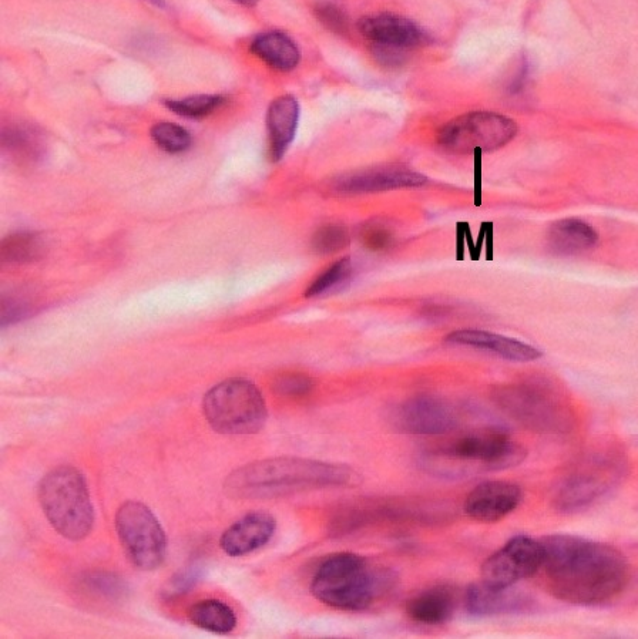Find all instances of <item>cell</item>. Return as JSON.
Listing matches in <instances>:
<instances>
[{
	"label": "cell",
	"mask_w": 638,
	"mask_h": 639,
	"mask_svg": "<svg viewBox=\"0 0 638 639\" xmlns=\"http://www.w3.org/2000/svg\"><path fill=\"white\" fill-rule=\"evenodd\" d=\"M349 232L342 225H325L315 232L312 238V247L318 254H334V252L345 250L348 247Z\"/></svg>",
	"instance_id": "cell-28"
},
{
	"label": "cell",
	"mask_w": 638,
	"mask_h": 639,
	"mask_svg": "<svg viewBox=\"0 0 638 639\" xmlns=\"http://www.w3.org/2000/svg\"><path fill=\"white\" fill-rule=\"evenodd\" d=\"M597 240L599 235L589 224L574 218L559 221L549 232V245L560 254L589 250L597 244Z\"/></svg>",
	"instance_id": "cell-22"
},
{
	"label": "cell",
	"mask_w": 638,
	"mask_h": 639,
	"mask_svg": "<svg viewBox=\"0 0 638 639\" xmlns=\"http://www.w3.org/2000/svg\"><path fill=\"white\" fill-rule=\"evenodd\" d=\"M116 530L132 563L156 570L167 554V537L153 511L140 501H126L116 514Z\"/></svg>",
	"instance_id": "cell-8"
},
{
	"label": "cell",
	"mask_w": 638,
	"mask_h": 639,
	"mask_svg": "<svg viewBox=\"0 0 638 639\" xmlns=\"http://www.w3.org/2000/svg\"><path fill=\"white\" fill-rule=\"evenodd\" d=\"M300 123V103L292 96H281L271 103L267 113L271 156L280 161L290 149Z\"/></svg>",
	"instance_id": "cell-18"
},
{
	"label": "cell",
	"mask_w": 638,
	"mask_h": 639,
	"mask_svg": "<svg viewBox=\"0 0 638 639\" xmlns=\"http://www.w3.org/2000/svg\"><path fill=\"white\" fill-rule=\"evenodd\" d=\"M358 28L374 47L382 49L405 52L425 42V33L412 20L388 13L366 16L359 20Z\"/></svg>",
	"instance_id": "cell-14"
},
{
	"label": "cell",
	"mask_w": 638,
	"mask_h": 639,
	"mask_svg": "<svg viewBox=\"0 0 638 639\" xmlns=\"http://www.w3.org/2000/svg\"><path fill=\"white\" fill-rule=\"evenodd\" d=\"M42 251V244L38 235L29 232H19L6 238L2 245L3 260L9 262H29L38 258Z\"/></svg>",
	"instance_id": "cell-25"
},
{
	"label": "cell",
	"mask_w": 638,
	"mask_h": 639,
	"mask_svg": "<svg viewBox=\"0 0 638 639\" xmlns=\"http://www.w3.org/2000/svg\"><path fill=\"white\" fill-rule=\"evenodd\" d=\"M361 240L369 250L382 251L392 244V234L384 225L372 224L362 230Z\"/></svg>",
	"instance_id": "cell-30"
},
{
	"label": "cell",
	"mask_w": 638,
	"mask_h": 639,
	"mask_svg": "<svg viewBox=\"0 0 638 639\" xmlns=\"http://www.w3.org/2000/svg\"><path fill=\"white\" fill-rule=\"evenodd\" d=\"M352 269L354 268H352L351 258H341L318 275L317 279L308 287L305 295L308 298L322 297L329 292H334L335 289L344 287L351 278Z\"/></svg>",
	"instance_id": "cell-24"
},
{
	"label": "cell",
	"mask_w": 638,
	"mask_h": 639,
	"mask_svg": "<svg viewBox=\"0 0 638 639\" xmlns=\"http://www.w3.org/2000/svg\"><path fill=\"white\" fill-rule=\"evenodd\" d=\"M251 52L278 72H291L300 65V49L285 33L268 32L257 36L251 43Z\"/></svg>",
	"instance_id": "cell-21"
},
{
	"label": "cell",
	"mask_w": 638,
	"mask_h": 639,
	"mask_svg": "<svg viewBox=\"0 0 638 639\" xmlns=\"http://www.w3.org/2000/svg\"><path fill=\"white\" fill-rule=\"evenodd\" d=\"M361 483V474L345 464L277 457L241 467L228 477L226 489L237 499H274L300 491Z\"/></svg>",
	"instance_id": "cell-2"
},
{
	"label": "cell",
	"mask_w": 638,
	"mask_h": 639,
	"mask_svg": "<svg viewBox=\"0 0 638 639\" xmlns=\"http://www.w3.org/2000/svg\"><path fill=\"white\" fill-rule=\"evenodd\" d=\"M517 134V124L498 113L463 114L446 123L439 131L438 143L452 154L495 151L505 147Z\"/></svg>",
	"instance_id": "cell-7"
},
{
	"label": "cell",
	"mask_w": 638,
	"mask_h": 639,
	"mask_svg": "<svg viewBox=\"0 0 638 639\" xmlns=\"http://www.w3.org/2000/svg\"><path fill=\"white\" fill-rule=\"evenodd\" d=\"M208 425L223 435H253L267 422L263 393L245 379H230L214 386L203 402Z\"/></svg>",
	"instance_id": "cell-5"
},
{
	"label": "cell",
	"mask_w": 638,
	"mask_h": 639,
	"mask_svg": "<svg viewBox=\"0 0 638 639\" xmlns=\"http://www.w3.org/2000/svg\"><path fill=\"white\" fill-rule=\"evenodd\" d=\"M495 400L512 419L540 433H559L569 429L570 419L563 406L536 386H505L496 390Z\"/></svg>",
	"instance_id": "cell-9"
},
{
	"label": "cell",
	"mask_w": 638,
	"mask_h": 639,
	"mask_svg": "<svg viewBox=\"0 0 638 639\" xmlns=\"http://www.w3.org/2000/svg\"><path fill=\"white\" fill-rule=\"evenodd\" d=\"M395 425L409 435H446L458 427V415L445 400L421 395L399 406Z\"/></svg>",
	"instance_id": "cell-11"
},
{
	"label": "cell",
	"mask_w": 638,
	"mask_h": 639,
	"mask_svg": "<svg viewBox=\"0 0 638 639\" xmlns=\"http://www.w3.org/2000/svg\"><path fill=\"white\" fill-rule=\"evenodd\" d=\"M317 15L319 20H321L327 28L334 30V32H347L348 20L345 18L342 10H339L337 6L322 3V5H319L317 8Z\"/></svg>",
	"instance_id": "cell-31"
},
{
	"label": "cell",
	"mask_w": 638,
	"mask_h": 639,
	"mask_svg": "<svg viewBox=\"0 0 638 639\" xmlns=\"http://www.w3.org/2000/svg\"><path fill=\"white\" fill-rule=\"evenodd\" d=\"M445 342L449 345L468 346V348L480 349V351L493 352L500 358L512 362H532L542 356L539 349L527 345L517 339L507 336L490 334L479 329H460L446 336Z\"/></svg>",
	"instance_id": "cell-16"
},
{
	"label": "cell",
	"mask_w": 638,
	"mask_h": 639,
	"mask_svg": "<svg viewBox=\"0 0 638 639\" xmlns=\"http://www.w3.org/2000/svg\"><path fill=\"white\" fill-rule=\"evenodd\" d=\"M223 103L224 99L221 96H193L187 97V99L171 100L166 104L171 112L177 113L179 116L198 119V117L213 113Z\"/></svg>",
	"instance_id": "cell-27"
},
{
	"label": "cell",
	"mask_w": 638,
	"mask_h": 639,
	"mask_svg": "<svg viewBox=\"0 0 638 639\" xmlns=\"http://www.w3.org/2000/svg\"><path fill=\"white\" fill-rule=\"evenodd\" d=\"M523 491L515 483L485 482L470 491L465 513L480 523H496L520 506Z\"/></svg>",
	"instance_id": "cell-13"
},
{
	"label": "cell",
	"mask_w": 638,
	"mask_h": 639,
	"mask_svg": "<svg viewBox=\"0 0 638 639\" xmlns=\"http://www.w3.org/2000/svg\"><path fill=\"white\" fill-rule=\"evenodd\" d=\"M277 521L267 511H254L227 528L221 548L231 557H243L264 547L273 538Z\"/></svg>",
	"instance_id": "cell-15"
},
{
	"label": "cell",
	"mask_w": 638,
	"mask_h": 639,
	"mask_svg": "<svg viewBox=\"0 0 638 639\" xmlns=\"http://www.w3.org/2000/svg\"><path fill=\"white\" fill-rule=\"evenodd\" d=\"M314 388V380L305 375H285L275 382V390L284 396L307 395Z\"/></svg>",
	"instance_id": "cell-29"
},
{
	"label": "cell",
	"mask_w": 638,
	"mask_h": 639,
	"mask_svg": "<svg viewBox=\"0 0 638 639\" xmlns=\"http://www.w3.org/2000/svg\"><path fill=\"white\" fill-rule=\"evenodd\" d=\"M542 544L547 588L559 600L603 604L629 584V563L617 548L564 534L546 537Z\"/></svg>",
	"instance_id": "cell-1"
},
{
	"label": "cell",
	"mask_w": 638,
	"mask_h": 639,
	"mask_svg": "<svg viewBox=\"0 0 638 639\" xmlns=\"http://www.w3.org/2000/svg\"><path fill=\"white\" fill-rule=\"evenodd\" d=\"M431 457L438 463L460 467L470 464L485 470H503L522 463L526 452L502 430L483 429L446 440L433 450Z\"/></svg>",
	"instance_id": "cell-6"
},
{
	"label": "cell",
	"mask_w": 638,
	"mask_h": 639,
	"mask_svg": "<svg viewBox=\"0 0 638 639\" xmlns=\"http://www.w3.org/2000/svg\"><path fill=\"white\" fill-rule=\"evenodd\" d=\"M39 501L46 519L67 538L79 541L89 536L94 510L85 477L75 467L60 466L43 477Z\"/></svg>",
	"instance_id": "cell-4"
},
{
	"label": "cell",
	"mask_w": 638,
	"mask_h": 639,
	"mask_svg": "<svg viewBox=\"0 0 638 639\" xmlns=\"http://www.w3.org/2000/svg\"><path fill=\"white\" fill-rule=\"evenodd\" d=\"M543 558L542 541L526 536L512 538L482 565V583L492 588H510L539 573Z\"/></svg>",
	"instance_id": "cell-10"
},
{
	"label": "cell",
	"mask_w": 638,
	"mask_h": 639,
	"mask_svg": "<svg viewBox=\"0 0 638 639\" xmlns=\"http://www.w3.org/2000/svg\"><path fill=\"white\" fill-rule=\"evenodd\" d=\"M154 143L167 153H183L191 144L190 133L173 123H159L151 130Z\"/></svg>",
	"instance_id": "cell-26"
},
{
	"label": "cell",
	"mask_w": 638,
	"mask_h": 639,
	"mask_svg": "<svg viewBox=\"0 0 638 639\" xmlns=\"http://www.w3.org/2000/svg\"><path fill=\"white\" fill-rule=\"evenodd\" d=\"M234 2L240 3V5L244 6H254L257 5L258 0H234Z\"/></svg>",
	"instance_id": "cell-32"
},
{
	"label": "cell",
	"mask_w": 638,
	"mask_h": 639,
	"mask_svg": "<svg viewBox=\"0 0 638 639\" xmlns=\"http://www.w3.org/2000/svg\"><path fill=\"white\" fill-rule=\"evenodd\" d=\"M590 467L592 469L577 473L560 487L556 500H554L557 509L562 511L582 510L592 504L594 500L599 499L601 494L606 491L607 484L613 480V476H607L611 467L604 472L601 467Z\"/></svg>",
	"instance_id": "cell-17"
},
{
	"label": "cell",
	"mask_w": 638,
	"mask_h": 639,
	"mask_svg": "<svg viewBox=\"0 0 638 639\" xmlns=\"http://www.w3.org/2000/svg\"><path fill=\"white\" fill-rule=\"evenodd\" d=\"M149 2L156 3V5L163 6L164 0H149Z\"/></svg>",
	"instance_id": "cell-33"
},
{
	"label": "cell",
	"mask_w": 638,
	"mask_h": 639,
	"mask_svg": "<svg viewBox=\"0 0 638 639\" xmlns=\"http://www.w3.org/2000/svg\"><path fill=\"white\" fill-rule=\"evenodd\" d=\"M455 595L448 587H435L415 595L406 604V612L413 621L423 625H442L455 612Z\"/></svg>",
	"instance_id": "cell-20"
},
{
	"label": "cell",
	"mask_w": 638,
	"mask_h": 639,
	"mask_svg": "<svg viewBox=\"0 0 638 639\" xmlns=\"http://www.w3.org/2000/svg\"><path fill=\"white\" fill-rule=\"evenodd\" d=\"M529 598L510 588H492L480 583L473 584L466 593V610L475 617L515 614L529 607Z\"/></svg>",
	"instance_id": "cell-19"
},
{
	"label": "cell",
	"mask_w": 638,
	"mask_h": 639,
	"mask_svg": "<svg viewBox=\"0 0 638 639\" xmlns=\"http://www.w3.org/2000/svg\"><path fill=\"white\" fill-rule=\"evenodd\" d=\"M188 618L196 627L214 634H228L237 625L233 608L217 600L197 602L188 611Z\"/></svg>",
	"instance_id": "cell-23"
},
{
	"label": "cell",
	"mask_w": 638,
	"mask_h": 639,
	"mask_svg": "<svg viewBox=\"0 0 638 639\" xmlns=\"http://www.w3.org/2000/svg\"><path fill=\"white\" fill-rule=\"evenodd\" d=\"M426 177L405 166H381L355 171L334 180L332 190L338 194L382 193L399 188H416L426 184Z\"/></svg>",
	"instance_id": "cell-12"
},
{
	"label": "cell",
	"mask_w": 638,
	"mask_h": 639,
	"mask_svg": "<svg viewBox=\"0 0 638 639\" xmlns=\"http://www.w3.org/2000/svg\"><path fill=\"white\" fill-rule=\"evenodd\" d=\"M388 571L354 553H339L319 565L311 591L318 601L344 611H364L391 587Z\"/></svg>",
	"instance_id": "cell-3"
}]
</instances>
